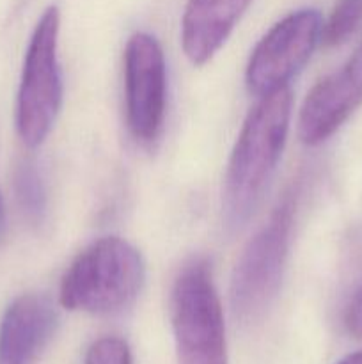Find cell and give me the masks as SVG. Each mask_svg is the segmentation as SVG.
I'll use <instances>...</instances> for the list:
<instances>
[{"instance_id": "obj_1", "label": "cell", "mask_w": 362, "mask_h": 364, "mask_svg": "<svg viewBox=\"0 0 362 364\" xmlns=\"http://www.w3.org/2000/svg\"><path fill=\"white\" fill-rule=\"evenodd\" d=\"M290 87L261 96L236 139L222 192V215L229 230H240L272 180L286 144L291 119Z\"/></svg>"}, {"instance_id": "obj_2", "label": "cell", "mask_w": 362, "mask_h": 364, "mask_svg": "<svg viewBox=\"0 0 362 364\" xmlns=\"http://www.w3.org/2000/svg\"><path fill=\"white\" fill-rule=\"evenodd\" d=\"M144 277L142 256L130 242L103 237L84 249L67 267L60 281L59 301L70 311L119 313L133 304Z\"/></svg>"}, {"instance_id": "obj_3", "label": "cell", "mask_w": 362, "mask_h": 364, "mask_svg": "<svg viewBox=\"0 0 362 364\" xmlns=\"http://www.w3.org/2000/svg\"><path fill=\"white\" fill-rule=\"evenodd\" d=\"M297 199L295 188L287 191L268 223L251 238L238 258L231 279V306L243 323L261 318L279 291L290 255Z\"/></svg>"}, {"instance_id": "obj_4", "label": "cell", "mask_w": 362, "mask_h": 364, "mask_svg": "<svg viewBox=\"0 0 362 364\" xmlns=\"http://www.w3.org/2000/svg\"><path fill=\"white\" fill-rule=\"evenodd\" d=\"M170 320L177 364H227L222 306L204 259H192L177 274Z\"/></svg>"}, {"instance_id": "obj_5", "label": "cell", "mask_w": 362, "mask_h": 364, "mask_svg": "<svg viewBox=\"0 0 362 364\" xmlns=\"http://www.w3.org/2000/svg\"><path fill=\"white\" fill-rule=\"evenodd\" d=\"M60 14L55 6L39 18L28 41L16 100V130L28 148L48 137L62 103L59 64Z\"/></svg>"}, {"instance_id": "obj_6", "label": "cell", "mask_w": 362, "mask_h": 364, "mask_svg": "<svg viewBox=\"0 0 362 364\" xmlns=\"http://www.w3.org/2000/svg\"><path fill=\"white\" fill-rule=\"evenodd\" d=\"M322 31V14L314 9L291 13L273 25L248 59L245 71L248 91L261 98L287 87L291 78L311 59Z\"/></svg>"}, {"instance_id": "obj_7", "label": "cell", "mask_w": 362, "mask_h": 364, "mask_svg": "<svg viewBox=\"0 0 362 364\" xmlns=\"http://www.w3.org/2000/svg\"><path fill=\"white\" fill-rule=\"evenodd\" d=\"M126 123L138 142L156 141L167 105V68L156 38L146 32L131 36L124 48Z\"/></svg>"}, {"instance_id": "obj_8", "label": "cell", "mask_w": 362, "mask_h": 364, "mask_svg": "<svg viewBox=\"0 0 362 364\" xmlns=\"http://www.w3.org/2000/svg\"><path fill=\"white\" fill-rule=\"evenodd\" d=\"M362 105V41L343 68L323 77L307 92L298 117V135L309 146L332 137Z\"/></svg>"}, {"instance_id": "obj_9", "label": "cell", "mask_w": 362, "mask_h": 364, "mask_svg": "<svg viewBox=\"0 0 362 364\" xmlns=\"http://www.w3.org/2000/svg\"><path fill=\"white\" fill-rule=\"evenodd\" d=\"M55 327V306L46 295L16 297L0 322V364H35Z\"/></svg>"}, {"instance_id": "obj_10", "label": "cell", "mask_w": 362, "mask_h": 364, "mask_svg": "<svg viewBox=\"0 0 362 364\" xmlns=\"http://www.w3.org/2000/svg\"><path fill=\"white\" fill-rule=\"evenodd\" d=\"M251 0H188L181 20V46L192 64L202 66L226 43Z\"/></svg>"}, {"instance_id": "obj_11", "label": "cell", "mask_w": 362, "mask_h": 364, "mask_svg": "<svg viewBox=\"0 0 362 364\" xmlns=\"http://www.w3.org/2000/svg\"><path fill=\"white\" fill-rule=\"evenodd\" d=\"M14 194L23 215L31 223H41L46 212V191L38 166L31 160L20 162L14 171Z\"/></svg>"}, {"instance_id": "obj_12", "label": "cell", "mask_w": 362, "mask_h": 364, "mask_svg": "<svg viewBox=\"0 0 362 364\" xmlns=\"http://www.w3.org/2000/svg\"><path fill=\"white\" fill-rule=\"evenodd\" d=\"M362 23V0H337L329 21L323 25L322 39L325 46L343 45Z\"/></svg>"}, {"instance_id": "obj_13", "label": "cell", "mask_w": 362, "mask_h": 364, "mask_svg": "<svg viewBox=\"0 0 362 364\" xmlns=\"http://www.w3.org/2000/svg\"><path fill=\"white\" fill-rule=\"evenodd\" d=\"M85 364H131L130 348L121 338H102L89 347Z\"/></svg>"}, {"instance_id": "obj_14", "label": "cell", "mask_w": 362, "mask_h": 364, "mask_svg": "<svg viewBox=\"0 0 362 364\" xmlns=\"http://www.w3.org/2000/svg\"><path fill=\"white\" fill-rule=\"evenodd\" d=\"M344 326L351 336L362 340V284L357 288L344 315Z\"/></svg>"}, {"instance_id": "obj_15", "label": "cell", "mask_w": 362, "mask_h": 364, "mask_svg": "<svg viewBox=\"0 0 362 364\" xmlns=\"http://www.w3.org/2000/svg\"><path fill=\"white\" fill-rule=\"evenodd\" d=\"M339 364H362V352H355V354L348 355Z\"/></svg>"}, {"instance_id": "obj_16", "label": "cell", "mask_w": 362, "mask_h": 364, "mask_svg": "<svg viewBox=\"0 0 362 364\" xmlns=\"http://www.w3.org/2000/svg\"><path fill=\"white\" fill-rule=\"evenodd\" d=\"M4 220H6V210H4V201H2V196H0V231L4 228Z\"/></svg>"}]
</instances>
